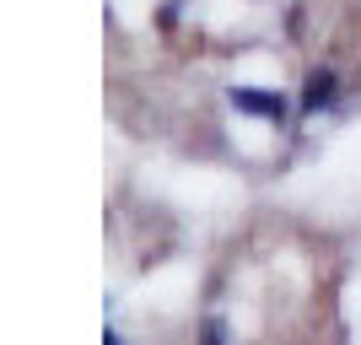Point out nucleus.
<instances>
[{"label": "nucleus", "instance_id": "obj_4", "mask_svg": "<svg viewBox=\"0 0 361 345\" xmlns=\"http://www.w3.org/2000/svg\"><path fill=\"white\" fill-rule=\"evenodd\" d=\"M103 345H124V340H119V334H114V329H103Z\"/></svg>", "mask_w": 361, "mask_h": 345}, {"label": "nucleus", "instance_id": "obj_3", "mask_svg": "<svg viewBox=\"0 0 361 345\" xmlns=\"http://www.w3.org/2000/svg\"><path fill=\"white\" fill-rule=\"evenodd\" d=\"M205 345H226V329H221V318H211V324H205Z\"/></svg>", "mask_w": 361, "mask_h": 345}, {"label": "nucleus", "instance_id": "obj_2", "mask_svg": "<svg viewBox=\"0 0 361 345\" xmlns=\"http://www.w3.org/2000/svg\"><path fill=\"white\" fill-rule=\"evenodd\" d=\"M334 71H313L307 75V92H302V114H318V108H329L334 103Z\"/></svg>", "mask_w": 361, "mask_h": 345}, {"label": "nucleus", "instance_id": "obj_1", "mask_svg": "<svg viewBox=\"0 0 361 345\" xmlns=\"http://www.w3.org/2000/svg\"><path fill=\"white\" fill-rule=\"evenodd\" d=\"M232 108L238 114H259V119H286V97L281 92H254V87H232Z\"/></svg>", "mask_w": 361, "mask_h": 345}]
</instances>
